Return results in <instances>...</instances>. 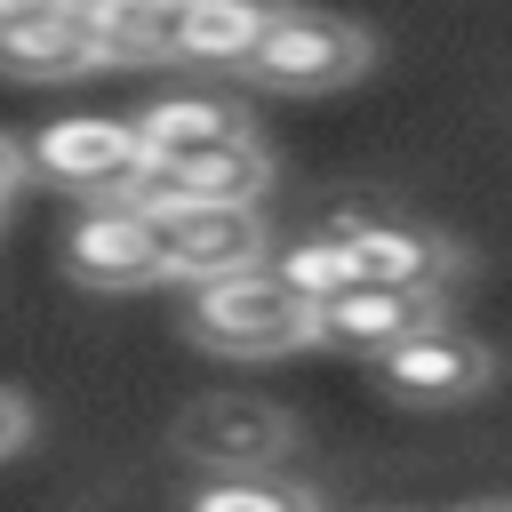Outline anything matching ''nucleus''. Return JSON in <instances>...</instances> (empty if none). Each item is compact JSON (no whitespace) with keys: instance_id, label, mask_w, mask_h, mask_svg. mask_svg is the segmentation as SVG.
Segmentation results:
<instances>
[{"instance_id":"obj_6","label":"nucleus","mask_w":512,"mask_h":512,"mask_svg":"<svg viewBox=\"0 0 512 512\" xmlns=\"http://www.w3.org/2000/svg\"><path fill=\"white\" fill-rule=\"evenodd\" d=\"M288 440H296L288 408H272L256 392H208V400H192L176 416V448L208 480H224V472H272L288 456Z\"/></svg>"},{"instance_id":"obj_14","label":"nucleus","mask_w":512,"mask_h":512,"mask_svg":"<svg viewBox=\"0 0 512 512\" xmlns=\"http://www.w3.org/2000/svg\"><path fill=\"white\" fill-rule=\"evenodd\" d=\"M96 64H160V0H88L80 8Z\"/></svg>"},{"instance_id":"obj_17","label":"nucleus","mask_w":512,"mask_h":512,"mask_svg":"<svg viewBox=\"0 0 512 512\" xmlns=\"http://www.w3.org/2000/svg\"><path fill=\"white\" fill-rule=\"evenodd\" d=\"M24 432H32V408H24V400H16L8 384H0V464H8L16 448H24Z\"/></svg>"},{"instance_id":"obj_15","label":"nucleus","mask_w":512,"mask_h":512,"mask_svg":"<svg viewBox=\"0 0 512 512\" xmlns=\"http://www.w3.org/2000/svg\"><path fill=\"white\" fill-rule=\"evenodd\" d=\"M264 272H272L304 312H320L328 296H344V288H352V264H344L336 232H304V240H288L280 256H264Z\"/></svg>"},{"instance_id":"obj_18","label":"nucleus","mask_w":512,"mask_h":512,"mask_svg":"<svg viewBox=\"0 0 512 512\" xmlns=\"http://www.w3.org/2000/svg\"><path fill=\"white\" fill-rule=\"evenodd\" d=\"M16 176H24V152H16V144H8V136H0V200H8V192H16Z\"/></svg>"},{"instance_id":"obj_8","label":"nucleus","mask_w":512,"mask_h":512,"mask_svg":"<svg viewBox=\"0 0 512 512\" xmlns=\"http://www.w3.org/2000/svg\"><path fill=\"white\" fill-rule=\"evenodd\" d=\"M272 184V152L256 144V128L248 136H232V144H208V152H184V160H160V168H144L136 176V208H256V192Z\"/></svg>"},{"instance_id":"obj_2","label":"nucleus","mask_w":512,"mask_h":512,"mask_svg":"<svg viewBox=\"0 0 512 512\" xmlns=\"http://www.w3.org/2000/svg\"><path fill=\"white\" fill-rule=\"evenodd\" d=\"M376 40L344 16H312V8H272L256 48H248V80L272 88V96H328V88H352L368 72Z\"/></svg>"},{"instance_id":"obj_9","label":"nucleus","mask_w":512,"mask_h":512,"mask_svg":"<svg viewBox=\"0 0 512 512\" xmlns=\"http://www.w3.org/2000/svg\"><path fill=\"white\" fill-rule=\"evenodd\" d=\"M160 248H168V280H184V288L232 280L272 256L264 200L256 208H160Z\"/></svg>"},{"instance_id":"obj_11","label":"nucleus","mask_w":512,"mask_h":512,"mask_svg":"<svg viewBox=\"0 0 512 512\" xmlns=\"http://www.w3.org/2000/svg\"><path fill=\"white\" fill-rule=\"evenodd\" d=\"M432 320H440V304H432V296L344 288V296H328V304L312 312V344H328V352H352V360H384L392 344L424 336Z\"/></svg>"},{"instance_id":"obj_7","label":"nucleus","mask_w":512,"mask_h":512,"mask_svg":"<svg viewBox=\"0 0 512 512\" xmlns=\"http://www.w3.org/2000/svg\"><path fill=\"white\" fill-rule=\"evenodd\" d=\"M488 376H496V352L480 336L448 328V320H432L424 336H408V344H392L376 360V384L400 408H464V400L488 392Z\"/></svg>"},{"instance_id":"obj_1","label":"nucleus","mask_w":512,"mask_h":512,"mask_svg":"<svg viewBox=\"0 0 512 512\" xmlns=\"http://www.w3.org/2000/svg\"><path fill=\"white\" fill-rule=\"evenodd\" d=\"M184 336L216 360H280V352H304L312 344V312L264 272H232V280H208V288H184Z\"/></svg>"},{"instance_id":"obj_3","label":"nucleus","mask_w":512,"mask_h":512,"mask_svg":"<svg viewBox=\"0 0 512 512\" xmlns=\"http://www.w3.org/2000/svg\"><path fill=\"white\" fill-rule=\"evenodd\" d=\"M320 232H336V248H344V264H352V288H392V296H432V304H448V288H456V272H464L456 240H440L432 224H408V216H368V208H352V216H336V224H320Z\"/></svg>"},{"instance_id":"obj_4","label":"nucleus","mask_w":512,"mask_h":512,"mask_svg":"<svg viewBox=\"0 0 512 512\" xmlns=\"http://www.w3.org/2000/svg\"><path fill=\"white\" fill-rule=\"evenodd\" d=\"M64 272L80 288H104V296H128V288H160L168 280V248H160V216L136 208V200H88L64 240H56Z\"/></svg>"},{"instance_id":"obj_19","label":"nucleus","mask_w":512,"mask_h":512,"mask_svg":"<svg viewBox=\"0 0 512 512\" xmlns=\"http://www.w3.org/2000/svg\"><path fill=\"white\" fill-rule=\"evenodd\" d=\"M488 512H496V504H488Z\"/></svg>"},{"instance_id":"obj_13","label":"nucleus","mask_w":512,"mask_h":512,"mask_svg":"<svg viewBox=\"0 0 512 512\" xmlns=\"http://www.w3.org/2000/svg\"><path fill=\"white\" fill-rule=\"evenodd\" d=\"M128 128H136L144 168H160V160H184V152H208V144L248 136V112H240L232 96H208V88H168V96H152Z\"/></svg>"},{"instance_id":"obj_10","label":"nucleus","mask_w":512,"mask_h":512,"mask_svg":"<svg viewBox=\"0 0 512 512\" xmlns=\"http://www.w3.org/2000/svg\"><path fill=\"white\" fill-rule=\"evenodd\" d=\"M0 72L8 80H80V72H96V40H88L80 8L0 0Z\"/></svg>"},{"instance_id":"obj_12","label":"nucleus","mask_w":512,"mask_h":512,"mask_svg":"<svg viewBox=\"0 0 512 512\" xmlns=\"http://www.w3.org/2000/svg\"><path fill=\"white\" fill-rule=\"evenodd\" d=\"M272 8L248 0H160V64H208V72H240L256 32Z\"/></svg>"},{"instance_id":"obj_16","label":"nucleus","mask_w":512,"mask_h":512,"mask_svg":"<svg viewBox=\"0 0 512 512\" xmlns=\"http://www.w3.org/2000/svg\"><path fill=\"white\" fill-rule=\"evenodd\" d=\"M184 512H320V496L280 472H224V480H200Z\"/></svg>"},{"instance_id":"obj_5","label":"nucleus","mask_w":512,"mask_h":512,"mask_svg":"<svg viewBox=\"0 0 512 512\" xmlns=\"http://www.w3.org/2000/svg\"><path fill=\"white\" fill-rule=\"evenodd\" d=\"M24 168H40L48 184L80 192L88 200H128L136 176H144V152H136V128L112 120V112H72V120H48L24 152Z\"/></svg>"}]
</instances>
